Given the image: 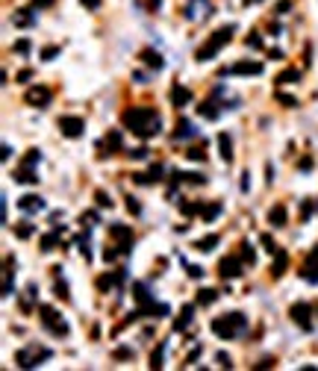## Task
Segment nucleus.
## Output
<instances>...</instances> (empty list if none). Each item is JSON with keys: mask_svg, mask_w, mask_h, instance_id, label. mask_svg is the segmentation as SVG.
I'll return each instance as SVG.
<instances>
[{"mask_svg": "<svg viewBox=\"0 0 318 371\" xmlns=\"http://www.w3.org/2000/svg\"><path fill=\"white\" fill-rule=\"evenodd\" d=\"M277 12H289V0H280L277 3Z\"/></svg>", "mask_w": 318, "mask_h": 371, "instance_id": "69168bd1", "label": "nucleus"}, {"mask_svg": "<svg viewBox=\"0 0 318 371\" xmlns=\"http://www.w3.org/2000/svg\"><path fill=\"white\" fill-rule=\"evenodd\" d=\"M80 6H86V9H100V0H80Z\"/></svg>", "mask_w": 318, "mask_h": 371, "instance_id": "4d7b16f0", "label": "nucleus"}, {"mask_svg": "<svg viewBox=\"0 0 318 371\" xmlns=\"http://www.w3.org/2000/svg\"><path fill=\"white\" fill-rule=\"evenodd\" d=\"M268 59H283V50H277V48L268 50Z\"/></svg>", "mask_w": 318, "mask_h": 371, "instance_id": "0e129e2a", "label": "nucleus"}, {"mask_svg": "<svg viewBox=\"0 0 318 371\" xmlns=\"http://www.w3.org/2000/svg\"><path fill=\"white\" fill-rule=\"evenodd\" d=\"M24 212H41L45 209V198H35V194H24L21 201H18Z\"/></svg>", "mask_w": 318, "mask_h": 371, "instance_id": "dca6fc26", "label": "nucleus"}, {"mask_svg": "<svg viewBox=\"0 0 318 371\" xmlns=\"http://www.w3.org/2000/svg\"><path fill=\"white\" fill-rule=\"evenodd\" d=\"M192 318H195V307H192V303H186V307L180 310V318L174 321V330H177V333H183L188 324H192Z\"/></svg>", "mask_w": 318, "mask_h": 371, "instance_id": "6ab92c4d", "label": "nucleus"}, {"mask_svg": "<svg viewBox=\"0 0 318 371\" xmlns=\"http://www.w3.org/2000/svg\"><path fill=\"white\" fill-rule=\"evenodd\" d=\"M177 206H180V212H183V215H198L200 209H203L200 204H188V201H180V198H177Z\"/></svg>", "mask_w": 318, "mask_h": 371, "instance_id": "7c9ffc66", "label": "nucleus"}, {"mask_svg": "<svg viewBox=\"0 0 318 371\" xmlns=\"http://www.w3.org/2000/svg\"><path fill=\"white\" fill-rule=\"evenodd\" d=\"M192 136H198V127L188 118H180L177 121V130H174V139H192Z\"/></svg>", "mask_w": 318, "mask_h": 371, "instance_id": "a211bd4d", "label": "nucleus"}, {"mask_svg": "<svg viewBox=\"0 0 318 371\" xmlns=\"http://www.w3.org/2000/svg\"><path fill=\"white\" fill-rule=\"evenodd\" d=\"M133 180H136L139 186H156V183H162L165 180V168L162 165H151L147 171H141V174H133Z\"/></svg>", "mask_w": 318, "mask_h": 371, "instance_id": "9d476101", "label": "nucleus"}, {"mask_svg": "<svg viewBox=\"0 0 318 371\" xmlns=\"http://www.w3.org/2000/svg\"><path fill=\"white\" fill-rule=\"evenodd\" d=\"M218 300V292L215 289H200L198 292V307H212Z\"/></svg>", "mask_w": 318, "mask_h": 371, "instance_id": "a878e982", "label": "nucleus"}, {"mask_svg": "<svg viewBox=\"0 0 318 371\" xmlns=\"http://www.w3.org/2000/svg\"><path fill=\"white\" fill-rule=\"evenodd\" d=\"M186 156L192 159V162H203V159H206V154H203L200 147H188V150H186Z\"/></svg>", "mask_w": 318, "mask_h": 371, "instance_id": "ea45409f", "label": "nucleus"}, {"mask_svg": "<svg viewBox=\"0 0 318 371\" xmlns=\"http://www.w3.org/2000/svg\"><path fill=\"white\" fill-rule=\"evenodd\" d=\"M127 156L130 159H147V147H133Z\"/></svg>", "mask_w": 318, "mask_h": 371, "instance_id": "de8ad7c7", "label": "nucleus"}, {"mask_svg": "<svg viewBox=\"0 0 318 371\" xmlns=\"http://www.w3.org/2000/svg\"><path fill=\"white\" fill-rule=\"evenodd\" d=\"M242 256H245V263H247V265L257 263V253H253V248H250L247 242H242Z\"/></svg>", "mask_w": 318, "mask_h": 371, "instance_id": "e433bc0d", "label": "nucleus"}, {"mask_svg": "<svg viewBox=\"0 0 318 371\" xmlns=\"http://www.w3.org/2000/svg\"><path fill=\"white\" fill-rule=\"evenodd\" d=\"M168 97H171L174 106H186V103H192V92H188L186 85H171Z\"/></svg>", "mask_w": 318, "mask_h": 371, "instance_id": "4468645a", "label": "nucleus"}, {"mask_svg": "<svg viewBox=\"0 0 318 371\" xmlns=\"http://www.w3.org/2000/svg\"><path fill=\"white\" fill-rule=\"evenodd\" d=\"M218 274H221L224 280H236V277L245 274V265L239 263L236 256H224L221 263H218Z\"/></svg>", "mask_w": 318, "mask_h": 371, "instance_id": "1a4fd4ad", "label": "nucleus"}, {"mask_svg": "<svg viewBox=\"0 0 318 371\" xmlns=\"http://www.w3.org/2000/svg\"><path fill=\"white\" fill-rule=\"evenodd\" d=\"M233 33H236V27L233 24H227V27H221V30H215L203 45H200L198 50H195V59L198 62H209L212 56H218L227 45H230V38H233Z\"/></svg>", "mask_w": 318, "mask_h": 371, "instance_id": "f03ea898", "label": "nucleus"}, {"mask_svg": "<svg viewBox=\"0 0 318 371\" xmlns=\"http://www.w3.org/2000/svg\"><path fill=\"white\" fill-rule=\"evenodd\" d=\"M286 268H289V253H286V251H277V253H274V265H271V274H274V277H283V274H286Z\"/></svg>", "mask_w": 318, "mask_h": 371, "instance_id": "aec40b11", "label": "nucleus"}, {"mask_svg": "<svg viewBox=\"0 0 318 371\" xmlns=\"http://www.w3.org/2000/svg\"><path fill=\"white\" fill-rule=\"evenodd\" d=\"M9 156H12V144H3V147H0V159L9 162Z\"/></svg>", "mask_w": 318, "mask_h": 371, "instance_id": "13d9d810", "label": "nucleus"}, {"mask_svg": "<svg viewBox=\"0 0 318 371\" xmlns=\"http://www.w3.org/2000/svg\"><path fill=\"white\" fill-rule=\"evenodd\" d=\"M27 103H30V106L45 109L47 103H50V89H45V85H33V89L27 92Z\"/></svg>", "mask_w": 318, "mask_h": 371, "instance_id": "ddd939ff", "label": "nucleus"}, {"mask_svg": "<svg viewBox=\"0 0 318 371\" xmlns=\"http://www.w3.org/2000/svg\"><path fill=\"white\" fill-rule=\"evenodd\" d=\"M121 124L127 127L133 136H139V139H151L159 133L162 127V118H159V112L151 106H130L124 115H121Z\"/></svg>", "mask_w": 318, "mask_h": 371, "instance_id": "f257e3e1", "label": "nucleus"}, {"mask_svg": "<svg viewBox=\"0 0 318 371\" xmlns=\"http://www.w3.org/2000/svg\"><path fill=\"white\" fill-rule=\"evenodd\" d=\"M227 74H245V77H259L262 74V62H250V59H242L230 65V68H221L218 77H227Z\"/></svg>", "mask_w": 318, "mask_h": 371, "instance_id": "423d86ee", "label": "nucleus"}, {"mask_svg": "<svg viewBox=\"0 0 318 371\" xmlns=\"http://www.w3.org/2000/svg\"><path fill=\"white\" fill-rule=\"evenodd\" d=\"M141 62H144V65H151L153 71H162V56H159V53H156V50H151V48H144L141 50Z\"/></svg>", "mask_w": 318, "mask_h": 371, "instance_id": "412c9836", "label": "nucleus"}, {"mask_svg": "<svg viewBox=\"0 0 318 371\" xmlns=\"http://www.w3.org/2000/svg\"><path fill=\"white\" fill-rule=\"evenodd\" d=\"M56 245H59V230H56V233H47L45 239H41V251L50 253L53 248H56Z\"/></svg>", "mask_w": 318, "mask_h": 371, "instance_id": "2f4dec72", "label": "nucleus"}, {"mask_svg": "<svg viewBox=\"0 0 318 371\" xmlns=\"http://www.w3.org/2000/svg\"><path fill=\"white\" fill-rule=\"evenodd\" d=\"M315 310H318V307H315Z\"/></svg>", "mask_w": 318, "mask_h": 371, "instance_id": "338daca9", "label": "nucleus"}, {"mask_svg": "<svg viewBox=\"0 0 318 371\" xmlns=\"http://www.w3.org/2000/svg\"><path fill=\"white\" fill-rule=\"evenodd\" d=\"M271 365H274V359H271V357H265V359H259V362L253 365V368H257V371H262V368H271Z\"/></svg>", "mask_w": 318, "mask_h": 371, "instance_id": "864d4df0", "label": "nucleus"}, {"mask_svg": "<svg viewBox=\"0 0 318 371\" xmlns=\"http://www.w3.org/2000/svg\"><path fill=\"white\" fill-rule=\"evenodd\" d=\"M239 189H242V192H247V189H250V177H247V171L242 174V180H239Z\"/></svg>", "mask_w": 318, "mask_h": 371, "instance_id": "bf43d9fd", "label": "nucleus"}, {"mask_svg": "<svg viewBox=\"0 0 318 371\" xmlns=\"http://www.w3.org/2000/svg\"><path fill=\"white\" fill-rule=\"evenodd\" d=\"M115 150H124V147H121V133L112 130L106 139L97 142V156H109V154H115Z\"/></svg>", "mask_w": 318, "mask_h": 371, "instance_id": "f8f14e48", "label": "nucleus"}, {"mask_svg": "<svg viewBox=\"0 0 318 371\" xmlns=\"http://www.w3.org/2000/svg\"><path fill=\"white\" fill-rule=\"evenodd\" d=\"M124 204H127V209L133 212V215H141V204L133 198V194H127V201H124Z\"/></svg>", "mask_w": 318, "mask_h": 371, "instance_id": "a19ab883", "label": "nucleus"}, {"mask_svg": "<svg viewBox=\"0 0 318 371\" xmlns=\"http://www.w3.org/2000/svg\"><path fill=\"white\" fill-rule=\"evenodd\" d=\"M286 218H289V212H286V206L277 204V206H271V212H268V221L274 224V227H283L286 224Z\"/></svg>", "mask_w": 318, "mask_h": 371, "instance_id": "4be33fe9", "label": "nucleus"}, {"mask_svg": "<svg viewBox=\"0 0 318 371\" xmlns=\"http://www.w3.org/2000/svg\"><path fill=\"white\" fill-rule=\"evenodd\" d=\"M277 100H280L283 106H298V100H294L292 95H277Z\"/></svg>", "mask_w": 318, "mask_h": 371, "instance_id": "603ef678", "label": "nucleus"}, {"mask_svg": "<svg viewBox=\"0 0 318 371\" xmlns=\"http://www.w3.org/2000/svg\"><path fill=\"white\" fill-rule=\"evenodd\" d=\"M82 221H86L89 227H94V224H97V212H86V215H82Z\"/></svg>", "mask_w": 318, "mask_h": 371, "instance_id": "052dcab7", "label": "nucleus"}, {"mask_svg": "<svg viewBox=\"0 0 318 371\" xmlns=\"http://www.w3.org/2000/svg\"><path fill=\"white\" fill-rule=\"evenodd\" d=\"M59 130H62L65 139H80L82 133H86V124H82V118H77V115H62V118H59Z\"/></svg>", "mask_w": 318, "mask_h": 371, "instance_id": "0eeeda50", "label": "nucleus"}, {"mask_svg": "<svg viewBox=\"0 0 318 371\" xmlns=\"http://www.w3.org/2000/svg\"><path fill=\"white\" fill-rule=\"evenodd\" d=\"M315 201H312V198H306L304 204H301V221H309V215H312V209H315Z\"/></svg>", "mask_w": 318, "mask_h": 371, "instance_id": "72a5a7b5", "label": "nucleus"}, {"mask_svg": "<svg viewBox=\"0 0 318 371\" xmlns=\"http://www.w3.org/2000/svg\"><path fill=\"white\" fill-rule=\"evenodd\" d=\"M74 245H77V251H80L86 259H92V253H89V236H77V239H74Z\"/></svg>", "mask_w": 318, "mask_h": 371, "instance_id": "c9c22d12", "label": "nucleus"}, {"mask_svg": "<svg viewBox=\"0 0 318 371\" xmlns=\"http://www.w3.org/2000/svg\"><path fill=\"white\" fill-rule=\"evenodd\" d=\"M15 236H18V239H30V236H33V221L18 224V227H15Z\"/></svg>", "mask_w": 318, "mask_h": 371, "instance_id": "f704fd0d", "label": "nucleus"}, {"mask_svg": "<svg viewBox=\"0 0 318 371\" xmlns=\"http://www.w3.org/2000/svg\"><path fill=\"white\" fill-rule=\"evenodd\" d=\"M259 242H262V248H265L268 253H277V242L271 239L268 233H262V239H259Z\"/></svg>", "mask_w": 318, "mask_h": 371, "instance_id": "79ce46f5", "label": "nucleus"}, {"mask_svg": "<svg viewBox=\"0 0 318 371\" xmlns=\"http://www.w3.org/2000/svg\"><path fill=\"white\" fill-rule=\"evenodd\" d=\"M186 268H188V277H198V280L203 277V268L200 265H186Z\"/></svg>", "mask_w": 318, "mask_h": 371, "instance_id": "6e6d98bb", "label": "nucleus"}, {"mask_svg": "<svg viewBox=\"0 0 318 371\" xmlns=\"http://www.w3.org/2000/svg\"><path fill=\"white\" fill-rule=\"evenodd\" d=\"M38 315H41V324H45L47 333H53V336H68L71 333L68 321L62 318V312H59V310H53V307H41Z\"/></svg>", "mask_w": 318, "mask_h": 371, "instance_id": "39448f33", "label": "nucleus"}, {"mask_svg": "<svg viewBox=\"0 0 318 371\" xmlns=\"http://www.w3.org/2000/svg\"><path fill=\"white\" fill-rule=\"evenodd\" d=\"M56 0H30V6L33 9H47V6H53Z\"/></svg>", "mask_w": 318, "mask_h": 371, "instance_id": "8fccbe9b", "label": "nucleus"}, {"mask_svg": "<svg viewBox=\"0 0 318 371\" xmlns=\"http://www.w3.org/2000/svg\"><path fill=\"white\" fill-rule=\"evenodd\" d=\"M298 168H301V171H309V168H312V156H304V159H301V162H298Z\"/></svg>", "mask_w": 318, "mask_h": 371, "instance_id": "5fc2aeb1", "label": "nucleus"}, {"mask_svg": "<svg viewBox=\"0 0 318 371\" xmlns=\"http://www.w3.org/2000/svg\"><path fill=\"white\" fill-rule=\"evenodd\" d=\"M218 150H221L224 162H233V139H230V133H218Z\"/></svg>", "mask_w": 318, "mask_h": 371, "instance_id": "f3484780", "label": "nucleus"}, {"mask_svg": "<svg viewBox=\"0 0 318 371\" xmlns=\"http://www.w3.org/2000/svg\"><path fill=\"white\" fill-rule=\"evenodd\" d=\"M30 80H33V71H27V68H24V71L18 74V83H30Z\"/></svg>", "mask_w": 318, "mask_h": 371, "instance_id": "680f3d73", "label": "nucleus"}, {"mask_svg": "<svg viewBox=\"0 0 318 371\" xmlns=\"http://www.w3.org/2000/svg\"><path fill=\"white\" fill-rule=\"evenodd\" d=\"M289 315H292V321L298 324L301 330H312V307H309V303H292Z\"/></svg>", "mask_w": 318, "mask_h": 371, "instance_id": "6e6552de", "label": "nucleus"}, {"mask_svg": "<svg viewBox=\"0 0 318 371\" xmlns=\"http://www.w3.org/2000/svg\"><path fill=\"white\" fill-rule=\"evenodd\" d=\"M247 48H262V36L259 33H250L247 36Z\"/></svg>", "mask_w": 318, "mask_h": 371, "instance_id": "09e8293b", "label": "nucleus"}, {"mask_svg": "<svg viewBox=\"0 0 318 371\" xmlns=\"http://www.w3.org/2000/svg\"><path fill=\"white\" fill-rule=\"evenodd\" d=\"M56 56H59V48H53V45H47V48L41 50V59L45 62H53Z\"/></svg>", "mask_w": 318, "mask_h": 371, "instance_id": "37998d69", "label": "nucleus"}, {"mask_svg": "<svg viewBox=\"0 0 318 371\" xmlns=\"http://www.w3.org/2000/svg\"><path fill=\"white\" fill-rule=\"evenodd\" d=\"M301 277H304L306 283H318V245L309 251L306 263L301 265Z\"/></svg>", "mask_w": 318, "mask_h": 371, "instance_id": "9b49d317", "label": "nucleus"}, {"mask_svg": "<svg viewBox=\"0 0 318 371\" xmlns=\"http://www.w3.org/2000/svg\"><path fill=\"white\" fill-rule=\"evenodd\" d=\"M112 357H115V359H133V351H130V347H118Z\"/></svg>", "mask_w": 318, "mask_h": 371, "instance_id": "3c124183", "label": "nucleus"}, {"mask_svg": "<svg viewBox=\"0 0 318 371\" xmlns=\"http://www.w3.org/2000/svg\"><path fill=\"white\" fill-rule=\"evenodd\" d=\"M212 333L218 336V339H239V336L245 333L247 327V318L242 312H227L221 318H212Z\"/></svg>", "mask_w": 318, "mask_h": 371, "instance_id": "7ed1b4c3", "label": "nucleus"}, {"mask_svg": "<svg viewBox=\"0 0 318 371\" xmlns=\"http://www.w3.org/2000/svg\"><path fill=\"white\" fill-rule=\"evenodd\" d=\"M265 183H274V168L265 165Z\"/></svg>", "mask_w": 318, "mask_h": 371, "instance_id": "e2e57ef3", "label": "nucleus"}, {"mask_svg": "<svg viewBox=\"0 0 318 371\" xmlns=\"http://www.w3.org/2000/svg\"><path fill=\"white\" fill-rule=\"evenodd\" d=\"M53 295H59V298L62 300H68L71 298V292H68V283H65V280H62V277H53Z\"/></svg>", "mask_w": 318, "mask_h": 371, "instance_id": "c85d7f7f", "label": "nucleus"}, {"mask_svg": "<svg viewBox=\"0 0 318 371\" xmlns=\"http://www.w3.org/2000/svg\"><path fill=\"white\" fill-rule=\"evenodd\" d=\"M12 50H15V53H30V41L21 38V41H15V45H12Z\"/></svg>", "mask_w": 318, "mask_h": 371, "instance_id": "49530a36", "label": "nucleus"}, {"mask_svg": "<svg viewBox=\"0 0 318 371\" xmlns=\"http://www.w3.org/2000/svg\"><path fill=\"white\" fill-rule=\"evenodd\" d=\"M198 115L206 121H215L218 118V106L212 103V100H203V103H198Z\"/></svg>", "mask_w": 318, "mask_h": 371, "instance_id": "393cba45", "label": "nucleus"}, {"mask_svg": "<svg viewBox=\"0 0 318 371\" xmlns=\"http://www.w3.org/2000/svg\"><path fill=\"white\" fill-rule=\"evenodd\" d=\"M165 347H168V342H159V345L153 347V354H151V368H162V357H165Z\"/></svg>", "mask_w": 318, "mask_h": 371, "instance_id": "bb28decb", "label": "nucleus"}, {"mask_svg": "<svg viewBox=\"0 0 318 371\" xmlns=\"http://www.w3.org/2000/svg\"><path fill=\"white\" fill-rule=\"evenodd\" d=\"M215 245H218V236H215V233H209V236L198 239V245H195V248H198V251H203V253H209Z\"/></svg>", "mask_w": 318, "mask_h": 371, "instance_id": "c756f323", "label": "nucleus"}, {"mask_svg": "<svg viewBox=\"0 0 318 371\" xmlns=\"http://www.w3.org/2000/svg\"><path fill=\"white\" fill-rule=\"evenodd\" d=\"M94 201H97V206H103V209H112V198L106 192H94Z\"/></svg>", "mask_w": 318, "mask_h": 371, "instance_id": "4c0bfd02", "label": "nucleus"}, {"mask_svg": "<svg viewBox=\"0 0 318 371\" xmlns=\"http://www.w3.org/2000/svg\"><path fill=\"white\" fill-rule=\"evenodd\" d=\"M30 168L33 165H21L18 168V171H15V174H12V177H15V183H38V177H35V171H30Z\"/></svg>", "mask_w": 318, "mask_h": 371, "instance_id": "b1692460", "label": "nucleus"}, {"mask_svg": "<svg viewBox=\"0 0 318 371\" xmlns=\"http://www.w3.org/2000/svg\"><path fill=\"white\" fill-rule=\"evenodd\" d=\"M133 298H136V303H139V307H144V303H151V300H153V295L147 292V283H136V286H133Z\"/></svg>", "mask_w": 318, "mask_h": 371, "instance_id": "5701e85b", "label": "nucleus"}, {"mask_svg": "<svg viewBox=\"0 0 318 371\" xmlns=\"http://www.w3.org/2000/svg\"><path fill=\"white\" fill-rule=\"evenodd\" d=\"M298 80H301V71L298 68H289V71H283L277 77V83H298Z\"/></svg>", "mask_w": 318, "mask_h": 371, "instance_id": "473e14b6", "label": "nucleus"}, {"mask_svg": "<svg viewBox=\"0 0 318 371\" xmlns=\"http://www.w3.org/2000/svg\"><path fill=\"white\" fill-rule=\"evenodd\" d=\"M215 362H218L221 368H233V362H230V357H227V354H221V351L215 354Z\"/></svg>", "mask_w": 318, "mask_h": 371, "instance_id": "a18cd8bd", "label": "nucleus"}, {"mask_svg": "<svg viewBox=\"0 0 318 371\" xmlns=\"http://www.w3.org/2000/svg\"><path fill=\"white\" fill-rule=\"evenodd\" d=\"M35 298H38V289L30 283V286H27V298H24V310H27L30 303H35Z\"/></svg>", "mask_w": 318, "mask_h": 371, "instance_id": "58836bf2", "label": "nucleus"}, {"mask_svg": "<svg viewBox=\"0 0 318 371\" xmlns=\"http://www.w3.org/2000/svg\"><path fill=\"white\" fill-rule=\"evenodd\" d=\"M50 357H53V351H50V347L33 345V347H21V351L15 354V362H18L21 368H35V365H41V362L50 359Z\"/></svg>", "mask_w": 318, "mask_h": 371, "instance_id": "20e7f679", "label": "nucleus"}, {"mask_svg": "<svg viewBox=\"0 0 318 371\" xmlns=\"http://www.w3.org/2000/svg\"><path fill=\"white\" fill-rule=\"evenodd\" d=\"M15 27H33L35 24V15H33V6H27V9H18V12H12L9 18Z\"/></svg>", "mask_w": 318, "mask_h": 371, "instance_id": "2eb2a0df", "label": "nucleus"}, {"mask_svg": "<svg viewBox=\"0 0 318 371\" xmlns=\"http://www.w3.org/2000/svg\"><path fill=\"white\" fill-rule=\"evenodd\" d=\"M200 215H203V221L209 224V221H215V218L221 215V204H206L203 209H200Z\"/></svg>", "mask_w": 318, "mask_h": 371, "instance_id": "cd10ccee", "label": "nucleus"}, {"mask_svg": "<svg viewBox=\"0 0 318 371\" xmlns=\"http://www.w3.org/2000/svg\"><path fill=\"white\" fill-rule=\"evenodd\" d=\"M38 159H41V154H38V150H30V154L24 156V165H38Z\"/></svg>", "mask_w": 318, "mask_h": 371, "instance_id": "c03bdc74", "label": "nucleus"}]
</instances>
